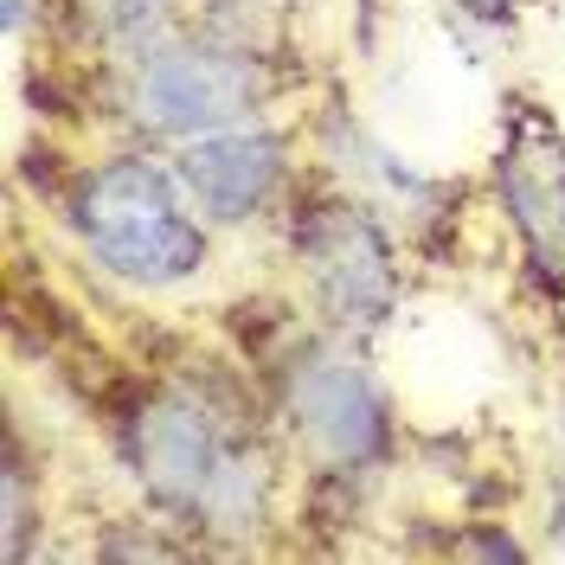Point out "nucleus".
<instances>
[{"label":"nucleus","instance_id":"1","mask_svg":"<svg viewBox=\"0 0 565 565\" xmlns=\"http://www.w3.org/2000/svg\"><path fill=\"white\" fill-rule=\"evenodd\" d=\"M122 450L141 489L193 527H257L277 489L257 430L193 380L141 392V405L122 418Z\"/></svg>","mask_w":565,"mask_h":565},{"label":"nucleus","instance_id":"2","mask_svg":"<svg viewBox=\"0 0 565 565\" xmlns=\"http://www.w3.org/2000/svg\"><path fill=\"white\" fill-rule=\"evenodd\" d=\"M193 212L200 206L180 186V174L141 154H122L84 174L71 200V225L109 277L136 289H174L206 270V225Z\"/></svg>","mask_w":565,"mask_h":565},{"label":"nucleus","instance_id":"3","mask_svg":"<svg viewBox=\"0 0 565 565\" xmlns=\"http://www.w3.org/2000/svg\"><path fill=\"white\" fill-rule=\"evenodd\" d=\"M264 97H270L264 58L238 39H212V33H174L168 26V33L141 39L129 52V71H122L129 116L141 129L174 141L250 122Z\"/></svg>","mask_w":565,"mask_h":565},{"label":"nucleus","instance_id":"4","mask_svg":"<svg viewBox=\"0 0 565 565\" xmlns=\"http://www.w3.org/2000/svg\"><path fill=\"white\" fill-rule=\"evenodd\" d=\"M282 418L321 469H360L386 450V398L360 353L341 341H302L277 373Z\"/></svg>","mask_w":565,"mask_h":565},{"label":"nucleus","instance_id":"5","mask_svg":"<svg viewBox=\"0 0 565 565\" xmlns=\"http://www.w3.org/2000/svg\"><path fill=\"white\" fill-rule=\"evenodd\" d=\"M296 264L334 328H380L392 316L398 277H392V250L380 225L366 218V206L353 200L309 206V218H296Z\"/></svg>","mask_w":565,"mask_h":565},{"label":"nucleus","instance_id":"6","mask_svg":"<svg viewBox=\"0 0 565 565\" xmlns=\"http://www.w3.org/2000/svg\"><path fill=\"white\" fill-rule=\"evenodd\" d=\"M494 180H501V206L514 218L527 257L546 277H565V136L540 104L514 109Z\"/></svg>","mask_w":565,"mask_h":565},{"label":"nucleus","instance_id":"7","mask_svg":"<svg viewBox=\"0 0 565 565\" xmlns=\"http://www.w3.org/2000/svg\"><path fill=\"white\" fill-rule=\"evenodd\" d=\"M174 174L212 225H245L257 212H270V200H277L282 180H289V136L250 129V122L212 129V136L186 141Z\"/></svg>","mask_w":565,"mask_h":565},{"label":"nucleus","instance_id":"8","mask_svg":"<svg viewBox=\"0 0 565 565\" xmlns=\"http://www.w3.org/2000/svg\"><path fill=\"white\" fill-rule=\"evenodd\" d=\"M174 7L180 0H71L77 26L90 39H104V45H122V52H136L141 39L168 33Z\"/></svg>","mask_w":565,"mask_h":565}]
</instances>
